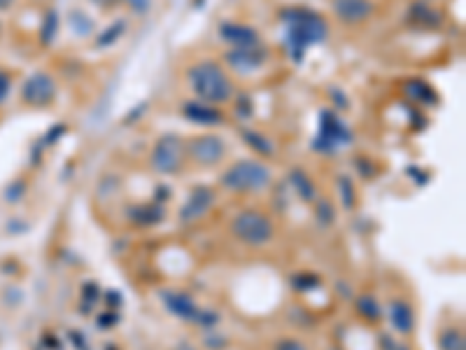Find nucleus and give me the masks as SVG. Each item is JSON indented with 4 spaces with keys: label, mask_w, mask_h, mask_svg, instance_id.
<instances>
[{
    "label": "nucleus",
    "mask_w": 466,
    "mask_h": 350,
    "mask_svg": "<svg viewBox=\"0 0 466 350\" xmlns=\"http://www.w3.org/2000/svg\"><path fill=\"white\" fill-rule=\"evenodd\" d=\"M333 12L345 24H362L373 15L371 0H333Z\"/></svg>",
    "instance_id": "12"
},
{
    "label": "nucleus",
    "mask_w": 466,
    "mask_h": 350,
    "mask_svg": "<svg viewBox=\"0 0 466 350\" xmlns=\"http://www.w3.org/2000/svg\"><path fill=\"white\" fill-rule=\"evenodd\" d=\"M219 35L224 42H229L233 49H250L261 45L259 33L254 28L245 26V24H222L219 26Z\"/></svg>",
    "instance_id": "10"
},
{
    "label": "nucleus",
    "mask_w": 466,
    "mask_h": 350,
    "mask_svg": "<svg viewBox=\"0 0 466 350\" xmlns=\"http://www.w3.org/2000/svg\"><path fill=\"white\" fill-rule=\"evenodd\" d=\"M352 133L345 124L333 115L331 110H322L319 115V133L315 138V147L324 149V152H331V149L341 147V145H350Z\"/></svg>",
    "instance_id": "5"
},
{
    "label": "nucleus",
    "mask_w": 466,
    "mask_h": 350,
    "mask_svg": "<svg viewBox=\"0 0 466 350\" xmlns=\"http://www.w3.org/2000/svg\"><path fill=\"white\" fill-rule=\"evenodd\" d=\"M24 101L28 105H35V108H42V105L52 103V98L56 96V84L54 80L45 73H35L24 82L21 89Z\"/></svg>",
    "instance_id": "7"
},
{
    "label": "nucleus",
    "mask_w": 466,
    "mask_h": 350,
    "mask_svg": "<svg viewBox=\"0 0 466 350\" xmlns=\"http://www.w3.org/2000/svg\"><path fill=\"white\" fill-rule=\"evenodd\" d=\"M310 283H317V278H315V276H299L294 280L296 290H310V287H308Z\"/></svg>",
    "instance_id": "31"
},
{
    "label": "nucleus",
    "mask_w": 466,
    "mask_h": 350,
    "mask_svg": "<svg viewBox=\"0 0 466 350\" xmlns=\"http://www.w3.org/2000/svg\"><path fill=\"white\" fill-rule=\"evenodd\" d=\"M438 348L440 350H464V336L457 329H445L438 336Z\"/></svg>",
    "instance_id": "21"
},
{
    "label": "nucleus",
    "mask_w": 466,
    "mask_h": 350,
    "mask_svg": "<svg viewBox=\"0 0 466 350\" xmlns=\"http://www.w3.org/2000/svg\"><path fill=\"white\" fill-rule=\"evenodd\" d=\"M56 24H59V19H56V12H49V21H45V30H42V40L49 42L56 33Z\"/></svg>",
    "instance_id": "26"
},
{
    "label": "nucleus",
    "mask_w": 466,
    "mask_h": 350,
    "mask_svg": "<svg viewBox=\"0 0 466 350\" xmlns=\"http://www.w3.org/2000/svg\"><path fill=\"white\" fill-rule=\"evenodd\" d=\"M15 3V0H0V10H5V8H10V5Z\"/></svg>",
    "instance_id": "33"
},
{
    "label": "nucleus",
    "mask_w": 466,
    "mask_h": 350,
    "mask_svg": "<svg viewBox=\"0 0 466 350\" xmlns=\"http://www.w3.org/2000/svg\"><path fill=\"white\" fill-rule=\"evenodd\" d=\"M413 17L418 19V24H422V26H438V24H440L438 12L431 10L429 5H425V3L413 5Z\"/></svg>",
    "instance_id": "20"
},
{
    "label": "nucleus",
    "mask_w": 466,
    "mask_h": 350,
    "mask_svg": "<svg viewBox=\"0 0 466 350\" xmlns=\"http://www.w3.org/2000/svg\"><path fill=\"white\" fill-rule=\"evenodd\" d=\"M182 350H194V348H187V346H185V348H182Z\"/></svg>",
    "instance_id": "34"
},
{
    "label": "nucleus",
    "mask_w": 466,
    "mask_h": 350,
    "mask_svg": "<svg viewBox=\"0 0 466 350\" xmlns=\"http://www.w3.org/2000/svg\"><path fill=\"white\" fill-rule=\"evenodd\" d=\"M338 187H341V199L345 208H355V192H352V183L348 178L338 180Z\"/></svg>",
    "instance_id": "24"
},
{
    "label": "nucleus",
    "mask_w": 466,
    "mask_h": 350,
    "mask_svg": "<svg viewBox=\"0 0 466 350\" xmlns=\"http://www.w3.org/2000/svg\"><path fill=\"white\" fill-rule=\"evenodd\" d=\"M217 320H219V315L215 313V311H198V315H196V322L201 324V327H205V329L215 327Z\"/></svg>",
    "instance_id": "25"
},
{
    "label": "nucleus",
    "mask_w": 466,
    "mask_h": 350,
    "mask_svg": "<svg viewBox=\"0 0 466 350\" xmlns=\"http://www.w3.org/2000/svg\"><path fill=\"white\" fill-rule=\"evenodd\" d=\"M131 5V10L138 12V15H145L149 8H152V0H126Z\"/></svg>",
    "instance_id": "29"
},
{
    "label": "nucleus",
    "mask_w": 466,
    "mask_h": 350,
    "mask_svg": "<svg viewBox=\"0 0 466 350\" xmlns=\"http://www.w3.org/2000/svg\"><path fill=\"white\" fill-rule=\"evenodd\" d=\"M317 217H319V222H322V224H331L333 222V208H331V203H326V201L319 203Z\"/></svg>",
    "instance_id": "27"
},
{
    "label": "nucleus",
    "mask_w": 466,
    "mask_h": 350,
    "mask_svg": "<svg viewBox=\"0 0 466 350\" xmlns=\"http://www.w3.org/2000/svg\"><path fill=\"white\" fill-rule=\"evenodd\" d=\"M406 96L411 98L415 103H425V105H436L438 96L436 91L431 89L429 84L425 82V80H408L406 86H404Z\"/></svg>",
    "instance_id": "16"
},
{
    "label": "nucleus",
    "mask_w": 466,
    "mask_h": 350,
    "mask_svg": "<svg viewBox=\"0 0 466 350\" xmlns=\"http://www.w3.org/2000/svg\"><path fill=\"white\" fill-rule=\"evenodd\" d=\"M222 346H224V343L219 341V339L217 341L215 339H207V348H222Z\"/></svg>",
    "instance_id": "32"
},
{
    "label": "nucleus",
    "mask_w": 466,
    "mask_h": 350,
    "mask_svg": "<svg viewBox=\"0 0 466 350\" xmlns=\"http://www.w3.org/2000/svg\"><path fill=\"white\" fill-rule=\"evenodd\" d=\"M275 350H306V346L301 341H294V339H282Z\"/></svg>",
    "instance_id": "30"
},
{
    "label": "nucleus",
    "mask_w": 466,
    "mask_h": 350,
    "mask_svg": "<svg viewBox=\"0 0 466 350\" xmlns=\"http://www.w3.org/2000/svg\"><path fill=\"white\" fill-rule=\"evenodd\" d=\"M189 86L201 101L207 105H222L233 96V84L229 75L215 61H201L187 73Z\"/></svg>",
    "instance_id": "2"
},
{
    "label": "nucleus",
    "mask_w": 466,
    "mask_h": 350,
    "mask_svg": "<svg viewBox=\"0 0 466 350\" xmlns=\"http://www.w3.org/2000/svg\"><path fill=\"white\" fill-rule=\"evenodd\" d=\"M161 297L173 315L182 317V320H196L201 308L189 295H185V292H161Z\"/></svg>",
    "instance_id": "13"
},
{
    "label": "nucleus",
    "mask_w": 466,
    "mask_h": 350,
    "mask_svg": "<svg viewBox=\"0 0 466 350\" xmlns=\"http://www.w3.org/2000/svg\"><path fill=\"white\" fill-rule=\"evenodd\" d=\"M389 317H392V324H394L396 332H401V334L413 332L415 315H413V308L406 302H394L389 306Z\"/></svg>",
    "instance_id": "15"
},
{
    "label": "nucleus",
    "mask_w": 466,
    "mask_h": 350,
    "mask_svg": "<svg viewBox=\"0 0 466 350\" xmlns=\"http://www.w3.org/2000/svg\"><path fill=\"white\" fill-rule=\"evenodd\" d=\"M289 180H292L296 194H299L304 201H313V199H315V185L308 180V175L304 171H292Z\"/></svg>",
    "instance_id": "18"
},
{
    "label": "nucleus",
    "mask_w": 466,
    "mask_h": 350,
    "mask_svg": "<svg viewBox=\"0 0 466 350\" xmlns=\"http://www.w3.org/2000/svg\"><path fill=\"white\" fill-rule=\"evenodd\" d=\"M124 30H126V21H115L108 30H105L103 35L98 37V45H100V47L112 45V42H115L119 35H124Z\"/></svg>",
    "instance_id": "23"
},
{
    "label": "nucleus",
    "mask_w": 466,
    "mask_h": 350,
    "mask_svg": "<svg viewBox=\"0 0 466 350\" xmlns=\"http://www.w3.org/2000/svg\"><path fill=\"white\" fill-rule=\"evenodd\" d=\"M185 117L189 122L194 124H201V127H215V124H219L224 120L222 112H219L215 105H207V103H187L185 105Z\"/></svg>",
    "instance_id": "14"
},
{
    "label": "nucleus",
    "mask_w": 466,
    "mask_h": 350,
    "mask_svg": "<svg viewBox=\"0 0 466 350\" xmlns=\"http://www.w3.org/2000/svg\"><path fill=\"white\" fill-rule=\"evenodd\" d=\"M268 183H270V168L257 159L236 161L222 175V185L233 192H259Z\"/></svg>",
    "instance_id": "3"
},
{
    "label": "nucleus",
    "mask_w": 466,
    "mask_h": 350,
    "mask_svg": "<svg viewBox=\"0 0 466 350\" xmlns=\"http://www.w3.org/2000/svg\"><path fill=\"white\" fill-rule=\"evenodd\" d=\"M129 217L136 224H156L163 220V208L161 205H140V208H131Z\"/></svg>",
    "instance_id": "17"
},
{
    "label": "nucleus",
    "mask_w": 466,
    "mask_h": 350,
    "mask_svg": "<svg viewBox=\"0 0 466 350\" xmlns=\"http://www.w3.org/2000/svg\"><path fill=\"white\" fill-rule=\"evenodd\" d=\"M357 311L362 313L364 317H369V320H378L380 317V313H382V308H380V304L375 302L373 297H359L357 299Z\"/></svg>",
    "instance_id": "22"
},
{
    "label": "nucleus",
    "mask_w": 466,
    "mask_h": 350,
    "mask_svg": "<svg viewBox=\"0 0 466 350\" xmlns=\"http://www.w3.org/2000/svg\"><path fill=\"white\" fill-rule=\"evenodd\" d=\"M215 203V192L207 190V187H198V190L192 192V196L187 199V203L182 205V212H180V220L182 222H194L198 220V217H203L207 210H210V205Z\"/></svg>",
    "instance_id": "11"
},
{
    "label": "nucleus",
    "mask_w": 466,
    "mask_h": 350,
    "mask_svg": "<svg viewBox=\"0 0 466 350\" xmlns=\"http://www.w3.org/2000/svg\"><path fill=\"white\" fill-rule=\"evenodd\" d=\"M243 138L245 142H248L250 147H254L259 154H273L275 147L273 142H270V138H266L263 133H259V131H243Z\"/></svg>",
    "instance_id": "19"
},
{
    "label": "nucleus",
    "mask_w": 466,
    "mask_h": 350,
    "mask_svg": "<svg viewBox=\"0 0 466 350\" xmlns=\"http://www.w3.org/2000/svg\"><path fill=\"white\" fill-rule=\"evenodd\" d=\"M10 86H12V82H10V75L5 73V71H0V103H3L5 98H8Z\"/></svg>",
    "instance_id": "28"
},
{
    "label": "nucleus",
    "mask_w": 466,
    "mask_h": 350,
    "mask_svg": "<svg viewBox=\"0 0 466 350\" xmlns=\"http://www.w3.org/2000/svg\"><path fill=\"white\" fill-rule=\"evenodd\" d=\"M182 154H185V147H182V140L178 136H163L152 149V168L156 173L178 171L182 164Z\"/></svg>",
    "instance_id": "6"
},
{
    "label": "nucleus",
    "mask_w": 466,
    "mask_h": 350,
    "mask_svg": "<svg viewBox=\"0 0 466 350\" xmlns=\"http://www.w3.org/2000/svg\"><path fill=\"white\" fill-rule=\"evenodd\" d=\"M231 231L245 246H263V243L273 239V224H270L266 215H261L257 210H243L233 220Z\"/></svg>",
    "instance_id": "4"
},
{
    "label": "nucleus",
    "mask_w": 466,
    "mask_h": 350,
    "mask_svg": "<svg viewBox=\"0 0 466 350\" xmlns=\"http://www.w3.org/2000/svg\"><path fill=\"white\" fill-rule=\"evenodd\" d=\"M285 19V40L287 49L292 52L296 61H301V54L315 42H322L326 37V24L317 12L304 10V8H292L282 12Z\"/></svg>",
    "instance_id": "1"
},
{
    "label": "nucleus",
    "mask_w": 466,
    "mask_h": 350,
    "mask_svg": "<svg viewBox=\"0 0 466 350\" xmlns=\"http://www.w3.org/2000/svg\"><path fill=\"white\" fill-rule=\"evenodd\" d=\"M226 145L219 136H198L196 140H192L189 145V154L194 161H198L201 166H212L224 157Z\"/></svg>",
    "instance_id": "8"
},
{
    "label": "nucleus",
    "mask_w": 466,
    "mask_h": 350,
    "mask_svg": "<svg viewBox=\"0 0 466 350\" xmlns=\"http://www.w3.org/2000/svg\"><path fill=\"white\" fill-rule=\"evenodd\" d=\"M263 61H266V49H263L261 45L250 47V49H231V52L226 54V64L238 73L259 71V68L263 66Z\"/></svg>",
    "instance_id": "9"
}]
</instances>
